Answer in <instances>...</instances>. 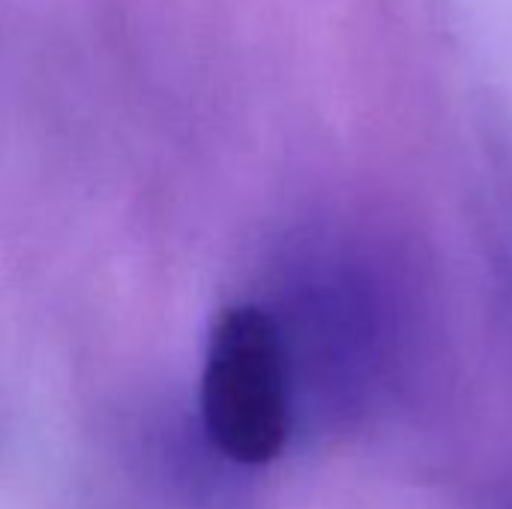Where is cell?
Listing matches in <instances>:
<instances>
[{
	"instance_id": "6da1fadb",
	"label": "cell",
	"mask_w": 512,
	"mask_h": 509,
	"mask_svg": "<svg viewBox=\"0 0 512 509\" xmlns=\"http://www.w3.org/2000/svg\"><path fill=\"white\" fill-rule=\"evenodd\" d=\"M288 309L273 312L291 378L294 435L333 432L366 408L390 333V273L357 249L315 255Z\"/></svg>"
},
{
	"instance_id": "7a4b0ae2",
	"label": "cell",
	"mask_w": 512,
	"mask_h": 509,
	"mask_svg": "<svg viewBox=\"0 0 512 509\" xmlns=\"http://www.w3.org/2000/svg\"><path fill=\"white\" fill-rule=\"evenodd\" d=\"M201 426L210 447L243 468L279 459L294 438L285 345L267 306L234 303L216 315L201 372Z\"/></svg>"
},
{
	"instance_id": "3957f363",
	"label": "cell",
	"mask_w": 512,
	"mask_h": 509,
	"mask_svg": "<svg viewBox=\"0 0 512 509\" xmlns=\"http://www.w3.org/2000/svg\"><path fill=\"white\" fill-rule=\"evenodd\" d=\"M486 165L492 177L495 201V237H498V264L512 279V129L501 126V117L492 111L486 120Z\"/></svg>"
}]
</instances>
